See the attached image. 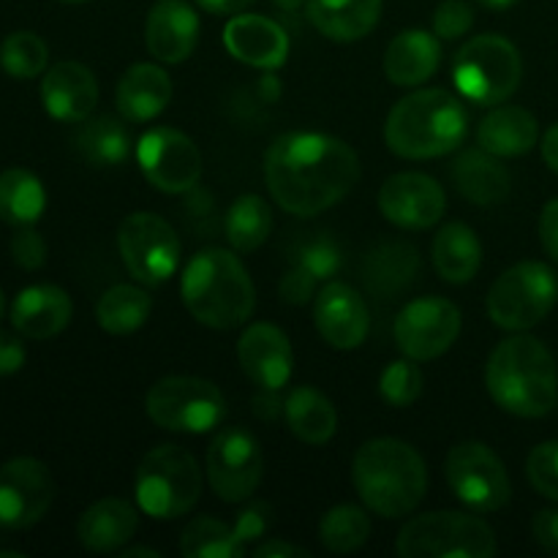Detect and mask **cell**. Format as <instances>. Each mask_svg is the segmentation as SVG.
Returning <instances> with one entry per match:
<instances>
[{"mask_svg":"<svg viewBox=\"0 0 558 558\" xmlns=\"http://www.w3.org/2000/svg\"><path fill=\"white\" fill-rule=\"evenodd\" d=\"M469 134V114L461 98L441 87L409 93L390 109L385 142L396 156L425 161L456 150Z\"/></svg>","mask_w":558,"mask_h":558,"instance_id":"5b68a950","label":"cell"},{"mask_svg":"<svg viewBox=\"0 0 558 558\" xmlns=\"http://www.w3.org/2000/svg\"><path fill=\"white\" fill-rule=\"evenodd\" d=\"M452 494L474 512H496L510 501L512 485L501 458L483 441H461L445 461Z\"/></svg>","mask_w":558,"mask_h":558,"instance_id":"8fae6325","label":"cell"},{"mask_svg":"<svg viewBox=\"0 0 558 558\" xmlns=\"http://www.w3.org/2000/svg\"><path fill=\"white\" fill-rule=\"evenodd\" d=\"M25 343L11 332L0 330V376H11L25 365Z\"/></svg>","mask_w":558,"mask_h":558,"instance_id":"7dc6e473","label":"cell"},{"mask_svg":"<svg viewBox=\"0 0 558 558\" xmlns=\"http://www.w3.org/2000/svg\"><path fill=\"white\" fill-rule=\"evenodd\" d=\"M153 311V300L145 289L131 283H114L101 294L96 305L98 327L109 336H131L147 322Z\"/></svg>","mask_w":558,"mask_h":558,"instance_id":"d6a6232c","label":"cell"},{"mask_svg":"<svg viewBox=\"0 0 558 558\" xmlns=\"http://www.w3.org/2000/svg\"><path fill=\"white\" fill-rule=\"evenodd\" d=\"M142 174L163 194H189L202 178V153L183 131L158 125L142 134L136 145Z\"/></svg>","mask_w":558,"mask_h":558,"instance_id":"5bb4252c","label":"cell"},{"mask_svg":"<svg viewBox=\"0 0 558 558\" xmlns=\"http://www.w3.org/2000/svg\"><path fill=\"white\" fill-rule=\"evenodd\" d=\"M316 281H319V278L311 276V272L305 270V267L298 262V265H294L292 270H289L287 276H283L281 287H278V294H281L283 303L305 305L311 298H314Z\"/></svg>","mask_w":558,"mask_h":558,"instance_id":"ee69618b","label":"cell"},{"mask_svg":"<svg viewBox=\"0 0 558 558\" xmlns=\"http://www.w3.org/2000/svg\"><path fill=\"white\" fill-rule=\"evenodd\" d=\"M270 523H272V510L259 501V505H251L248 510H245L243 515H240V521L234 523V526H238V532H240V537H243V543H251V539L262 537V534H265L267 529H270Z\"/></svg>","mask_w":558,"mask_h":558,"instance_id":"f6af8a7d","label":"cell"},{"mask_svg":"<svg viewBox=\"0 0 558 558\" xmlns=\"http://www.w3.org/2000/svg\"><path fill=\"white\" fill-rule=\"evenodd\" d=\"M60 3H87V0H60Z\"/></svg>","mask_w":558,"mask_h":558,"instance_id":"6f0895ef","label":"cell"},{"mask_svg":"<svg viewBox=\"0 0 558 558\" xmlns=\"http://www.w3.org/2000/svg\"><path fill=\"white\" fill-rule=\"evenodd\" d=\"M523 60L515 44L485 33L463 44L452 63L458 93L477 107H499L521 85Z\"/></svg>","mask_w":558,"mask_h":558,"instance_id":"ba28073f","label":"cell"},{"mask_svg":"<svg viewBox=\"0 0 558 558\" xmlns=\"http://www.w3.org/2000/svg\"><path fill=\"white\" fill-rule=\"evenodd\" d=\"M129 131L123 120L101 114L96 120H87L76 134V150L93 167H114L129 156Z\"/></svg>","mask_w":558,"mask_h":558,"instance_id":"e575fe53","label":"cell"},{"mask_svg":"<svg viewBox=\"0 0 558 558\" xmlns=\"http://www.w3.org/2000/svg\"><path fill=\"white\" fill-rule=\"evenodd\" d=\"M392 336L403 357H412L417 363L436 360L461 336V311L447 298L412 300L396 316Z\"/></svg>","mask_w":558,"mask_h":558,"instance_id":"9a60e30c","label":"cell"},{"mask_svg":"<svg viewBox=\"0 0 558 558\" xmlns=\"http://www.w3.org/2000/svg\"><path fill=\"white\" fill-rule=\"evenodd\" d=\"M238 360L243 374L259 390L278 392L289 385L294 371V352L287 332L270 322H256L240 336Z\"/></svg>","mask_w":558,"mask_h":558,"instance_id":"ac0fdd59","label":"cell"},{"mask_svg":"<svg viewBox=\"0 0 558 558\" xmlns=\"http://www.w3.org/2000/svg\"><path fill=\"white\" fill-rule=\"evenodd\" d=\"M196 3L210 14H243L256 0H196Z\"/></svg>","mask_w":558,"mask_h":558,"instance_id":"f907efd6","label":"cell"},{"mask_svg":"<svg viewBox=\"0 0 558 558\" xmlns=\"http://www.w3.org/2000/svg\"><path fill=\"white\" fill-rule=\"evenodd\" d=\"M54 501V480L47 463L14 458L0 466V526L31 529Z\"/></svg>","mask_w":558,"mask_h":558,"instance_id":"2e32d148","label":"cell"},{"mask_svg":"<svg viewBox=\"0 0 558 558\" xmlns=\"http://www.w3.org/2000/svg\"><path fill=\"white\" fill-rule=\"evenodd\" d=\"M480 5H485V9H494V11H505V9H512V5L518 3V0H477Z\"/></svg>","mask_w":558,"mask_h":558,"instance_id":"db71d44e","label":"cell"},{"mask_svg":"<svg viewBox=\"0 0 558 558\" xmlns=\"http://www.w3.org/2000/svg\"><path fill=\"white\" fill-rule=\"evenodd\" d=\"M532 534L539 548L558 556V510L537 512L532 521Z\"/></svg>","mask_w":558,"mask_h":558,"instance_id":"bcb514c9","label":"cell"},{"mask_svg":"<svg viewBox=\"0 0 558 558\" xmlns=\"http://www.w3.org/2000/svg\"><path fill=\"white\" fill-rule=\"evenodd\" d=\"M385 0H308L305 11L322 36L330 41H360L376 27Z\"/></svg>","mask_w":558,"mask_h":558,"instance_id":"83f0119b","label":"cell"},{"mask_svg":"<svg viewBox=\"0 0 558 558\" xmlns=\"http://www.w3.org/2000/svg\"><path fill=\"white\" fill-rule=\"evenodd\" d=\"M199 41V16L185 0H158L145 22L147 52L169 65L185 63Z\"/></svg>","mask_w":558,"mask_h":558,"instance_id":"44dd1931","label":"cell"},{"mask_svg":"<svg viewBox=\"0 0 558 558\" xmlns=\"http://www.w3.org/2000/svg\"><path fill=\"white\" fill-rule=\"evenodd\" d=\"M49 49L33 31H16L0 44V69L14 80H33L47 69Z\"/></svg>","mask_w":558,"mask_h":558,"instance_id":"74e56055","label":"cell"},{"mask_svg":"<svg viewBox=\"0 0 558 558\" xmlns=\"http://www.w3.org/2000/svg\"><path fill=\"white\" fill-rule=\"evenodd\" d=\"M11 256L22 270H38L47 262V243L33 227H16L11 238Z\"/></svg>","mask_w":558,"mask_h":558,"instance_id":"b9f144b4","label":"cell"},{"mask_svg":"<svg viewBox=\"0 0 558 558\" xmlns=\"http://www.w3.org/2000/svg\"><path fill=\"white\" fill-rule=\"evenodd\" d=\"M450 178L456 189L474 205H499L510 194V174L501 167L499 156H490L483 147L461 153L452 163Z\"/></svg>","mask_w":558,"mask_h":558,"instance_id":"f1b7e54d","label":"cell"},{"mask_svg":"<svg viewBox=\"0 0 558 558\" xmlns=\"http://www.w3.org/2000/svg\"><path fill=\"white\" fill-rule=\"evenodd\" d=\"M118 248L131 276L147 287L169 281L178 270L180 240L156 213H131L118 232Z\"/></svg>","mask_w":558,"mask_h":558,"instance_id":"7c38bea8","label":"cell"},{"mask_svg":"<svg viewBox=\"0 0 558 558\" xmlns=\"http://www.w3.org/2000/svg\"><path fill=\"white\" fill-rule=\"evenodd\" d=\"M74 305L65 289L54 287V283H33V287L22 289L11 303V327L20 336L33 338V341H44L69 327Z\"/></svg>","mask_w":558,"mask_h":558,"instance_id":"603a6c76","label":"cell"},{"mask_svg":"<svg viewBox=\"0 0 558 558\" xmlns=\"http://www.w3.org/2000/svg\"><path fill=\"white\" fill-rule=\"evenodd\" d=\"M430 256L447 283H469L483 265V243L469 223L452 221L436 232Z\"/></svg>","mask_w":558,"mask_h":558,"instance_id":"f546056e","label":"cell"},{"mask_svg":"<svg viewBox=\"0 0 558 558\" xmlns=\"http://www.w3.org/2000/svg\"><path fill=\"white\" fill-rule=\"evenodd\" d=\"M543 158L550 169L558 174V123L550 125L543 136Z\"/></svg>","mask_w":558,"mask_h":558,"instance_id":"816d5d0a","label":"cell"},{"mask_svg":"<svg viewBox=\"0 0 558 558\" xmlns=\"http://www.w3.org/2000/svg\"><path fill=\"white\" fill-rule=\"evenodd\" d=\"M180 554L185 558H234L245 554L238 526L216 518H194L180 534Z\"/></svg>","mask_w":558,"mask_h":558,"instance_id":"836d02e7","label":"cell"},{"mask_svg":"<svg viewBox=\"0 0 558 558\" xmlns=\"http://www.w3.org/2000/svg\"><path fill=\"white\" fill-rule=\"evenodd\" d=\"M3 311H5V298H3V289H0V319H3Z\"/></svg>","mask_w":558,"mask_h":558,"instance_id":"9f6ffc18","label":"cell"},{"mask_svg":"<svg viewBox=\"0 0 558 558\" xmlns=\"http://www.w3.org/2000/svg\"><path fill=\"white\" fill-rule=\"evenodd\" d=\"M300 265H303L311 276L325 281V278L336 276L338 267H341V251H338L330 240H319V243H311L308 248L303 251Z\"/></svg>","mask_w":558,"mask_h":558,"instance_id":"7bdbcfd3","label":"cell"},{"mask_svg":"<svg viewBox=\"0 0 558 558\" xmlns=\"http://www.w3.org/2000/svg\"><path fill=\"white\" fill-rule=\"evenodd\" d=\"M539 240H543L550 259L558 265V199H550L543 207V216H539Z\"/></svg>","mask_w":558,"mask_h":558,"instance_id":"c3c4849f","label":"cell"},{"mask_svg":"<svg viewBox=\"0 0 558 558\" xmlns=\"http://www.w3.org/2000/svg\"><path fill=\"white\" fill-rule=\"evenodd\" d=\"M41 101L49 118L60 123H82L98 104L96 74L76 60H60L44 74Z\"/></svg>","mask_w":558,"mask_h":558,"instance_id":"7402d4cb","label":"cell"},{"mask_svg":"<svg viewBox=\"0 0 558 558\" xmlns=\"http://www.w3.org/2000/svg\"><path fill=\"white\" fill-rule=\"evenodd\" d=\"M485 385L496 407L515 417H545L558 401L554 354L532 336H512L490 352Z\"/></svg>","mask_w":558,"mask_h":558,"instance_id":"7a4b0ae2","label":"cell"},{"mask_svg":"<svg viewBox=\"0 0 558 558\" xmlns=\"http://www.w3.org/2000/svg\"><path fill=\"white\" fill-rule=\"evenodd\" d=\"M134 556H147V558H161V554L153 548H123L120 550V558H134Z\"/></svg>","mask_w":558,"mask_h":558,"instance_id":"f5cc1de1","label":"cell"},{"mask_svg":"<svg viewBox=\"0 0 558 558\" xmlns=\"http://www.w3.org/2000/svg\"><path fill=\"white\" fill-rule=\"evenodd\" d=\"M145 412L163 430L207 434L227 417V398L199 376H163L147 390Z\"/></svg>","mask_w":558,"mask_h":558,"instance_id":"9c48e42d","label":"cell"},{"mask_svg":"<svg viewBox=\"0 0 558 558\" xmlns=\"http://www.w3.org/2000/svg\"><path fill=\"white\" fill-rule=\"evenodd\" d=\"M379 392L390 407H412L420 398V392H423V371L417 368V360L403 357L387 365V368L381 371Z\"/></svg>","mask_w":558,"mask_h":558,"instance_id":"f35d334b","label":"cell"},{"mask_svg":"<svg viewBox=\"0 0 558 558\" xmlns=\"http://www.w3.org/2000/svg\"><path fill=\"white\" fill-rule=\"evenodd\" d=\"M445 189L430 174L398 172L379 191V210L401 229H430L445 216Z\"/></svg>","mask_w":558,"mask_h":558,"instance_id":"e0dca14e","label":"cell"},{"mask_svg":"<svg viewBox=\"0 0 558 558\" xmlns=\"http://www.w3.org/2000/svg\"><path fill=\"white\" fill-rule=\"evenodd\" d=\"M526 474L537 494L558 501V441H543L529 452Z\"/></svg>","mask_w":558,"mask_h":558,"instance_id":"ab89813d","label":"cell"},{"mask_svg":"<svg viewBox=\"0 0 558 558\" xmlns=\"http://www.w3.org/2000/svg\"><path fill=\"white\" fill-rule=\"evenodd\" d=\"M357 496L381 518H407L417 510L428 490L423 456L401 439H371L352 463Z\"/></svg>","mask_w":558,"mask_h":558,"instance_id":"3957f363","label":"cell"},{"mask_svg":"<svg viewBox=\"0 0 558 558\" xmlns=\"http://www.w3.org/2000/svg\"><path fill=\"white\" fill-rule=\"evenodd\" d=\"M360 180V158L343 140L316 131L278 136L265 156V183L281 210L319 216L343 199Z\"/></svg>","mask_w":558,"mask_h":558,"instance_id":"6da1fadb","label":"cell"},{"mask_svg":"<svg viewBox=\"0 0 558 558\" xmlns=\"http://www.w3.org/2000/svg\"><path fill=\"white\" fill-rule=\"evenodd\" d=\"M314 322L319 336L341 352L363 347L371 330L368 305L363 294L343 281L325 283V289L316 294Z\"/></svg>","mask_w":558,"mask_h":558,"instance_id":"d6986e66","label":"cell"},{"mask_svg":"<svg viewBox=\"0 0 558 558\" xmlns=\"http://www.w3.org/2000/svg\"><path fill=\"white\" fill-rule=\"evenodd\" d=\"M283 417H287L289 430L305 445H325L336 436L338 428V412L330 398L305 385L289 392L283 403Z\"/></svg>","mask_w":558,"mask_h":558,"instance_id":"4dcf8cb0","label":"cell"},{"mask_svg":"<svg viewBox=\"0 0 558 558\" xmlns=\"http://www.w3.org/2000/svg\"><path fill=\"white\" fill-rule=\"evenodd\" d=\"M272 232V210L262 196L245 194L229 207L227 213V238L232 243L234 251L240 254H251L259 245H265V240Z\"/></svg>","mask_w":558,"mask_h":558,"instance_id":"d590c367","label":"cell"},{"mask_svg":"<svg viewBox=\"0 0 558 558\" xmlns=\"http://www.w3.org/2000/svg\"><path fill=\"white\" fill-rule=\"evenodd\" d=\"M441 60V44L428 31H403L385 52V74L392 85L414 87L434 76Z\"/></svg>","mask_w":558,"mask_h":558,"instance_id":"4316f807","label":"cell"},{"mask_svg":"<svg viewBox=\"0 0 558 558\" xmlns=\"http://www.w3.org/2000/svg\"><path fill=\"white\" fill-rule=\"evenodd\" d=\"M371 537L368 512L354 505H338L319 521V543L332 554H354Z\"/></svg>","mask_w":558,"mask_h":558,"instance_id":"8d00e7d4","label":"cell"},{"mask_svg":"<svg viewBox=\"0 0 558 558\" xmlns=\"http://www.w3.org/2000/svg\"><path fill=\"white\" fill-rule=\"evenodd\" d=\"M272 3H276L278 9H283V11H298L300 5H305L308 0H272Z\"/></svg>","mask_w":558,"mask_h":558,"instance_id":"11a10c76","label":"cell"},{"mask_svg":"<svg viewBox=\"0 0 558 558\" xmlns=\"http://www.w3.org/2000/svg\"><path fill=\"white\" fill-rule=\"evenodd\" d=\"M474 25V9L466 0H445L434 11V33L441 41H456L466 36Z\"/></svg>","mask_w":558,"mask_h":558,"instance_id":"60d3db41","label":"cell"},{"mask_svg":"<svg viewBox=\"0 0 558 558\" xmlns=\"http://www.w3.org/2000/svg\"><path fill=\"white\" fill-rule=\"evenodd\" d=\"M254 556L259 558H272V556H287V558H308L311 554L305 548H300V545H292V543H283V539H267V543L256 545Z\"/></svg>","mask_w":558,"mask_h":558,"instance_id":"681fc988","label":"cell"},{"mask_svg":"<svg viewBox=\"0 0 558 558\" xmlns=\"http://www.w3.org/2000/svg\"><path fill=\"white\" fill-rule=\"evenodd\" d=\"M47 191L33 172L11 167L0 174V221L11 227H33L44 216Z\"/></svg>","mask_w":558,"mask_h":558,"instance_id":"1f68e13d","label":"cell"},{"mask_svg":"<svg viewBox=\"0 0 558 558\" xmlns=\"http://www.w3.org/2000/svg\"><path fill=\"white\" fill-rule=\"evenodd\" d=\"M265 461L262 445L248 428H223L207 450V480L216 496L227 505L251 499L262 483Z\"/></svg>","mask_w":558,"mask_h":558,"instance_id":"4fadbf2b","label":"cell"},{"mask_svg":"<svg viewBox=\"0 0 558 558\" xmlns=\"http://www.w3.org/2000/svg\"><path fill=\"white\" fill-rule=\"evenodd\" d=\"M172 93V80L161 65L136 63L120 76L114 101H118L120 118L129 123H147L169 107Z\"/></svg>","mask_w":558,"mask_h":558,"instance_id":"d4e9b609","label":"cell"},{"mask_svg":"<svg viewBox=\"0 0 558 558\" xmlns=\"http://www.w3.org/2000/svg\"><path fill=\"white\" fill-rule=\"evenodd\" d=\"M180 294L199 325L234 330L254 316L256 289L243 262L223 248H205L185 265Z\"/></svg>","mask_w":558,"mask_h":558,"instance_id":"277c9868","label":"cell"},{"mask_svg":"<svg viewBox=\"0 0 558 558\" xmlns=\"http://www.w3.org/2000/svg\"><path fill=\"white\" fill-rule=\"evenodd\" d=\"M539 142V123L529 109L523 107H496L485 114L477 125V145L490 156L518 158L526 156Z\"/></svg>","mask_w":558,"mask_h":558,"instance_id":"484cf974","label":"cell"},{"mask_svg":"<svg viewBox=\"0 0 558 558\" xmlns=\"http://www.w3.org/2000/svg\"><path fill=\"white\" fill-rule=\"evenodd\" d=\"M558 278L543 262H521L494 281L488 292V316L510 332L532 330L554 311Z\"/></svg>","mask_w":558,"mask_h":558,"instance_id":"30bf717a","label":"cell"},{"mask_svg":"<svg viewBox=\"0 0 558 558\" xmlns=\"http://www.w3.org/2000/svg\"><path fill=\"white\" fill-rule=\"evenodd\" d=\"M403 558H490L499 550L496 534L483 518L469 512H425L398 534Z\"/></svg>","mask_w":558,"mask_h":558,"instance_id":"52a82bcc","label":"cell"},{"mask_svg":"<svg viewBox=\"0 0 558 558\" xmlns=\"http://www.w3.org/2000/svg\"><path fill=\"white\" fill-rule=\"evenodd\" d=\"M136 526H140V515H136L134 505L107 496L82 512L80 523H76V537H80L82 548H87L90 554H118L131 543Z\"/></svg>","mask_w":558,"mask_h":558,"instance_id":"cb8c5ba5","label":"cell"},{"mask_svg":"<svg viewBox=\"0 0 558 558\" xmlns=\"http://www.w3.org/2000/svg\"><path fill=\"white\" fill-rule=\"evenodd\" d=\"M134 494L140 510L156 521L189 515L202 494L199 463L185 447L158 445L136 469Z\"/></svg>","mask_w":558,"mask_h":558,"instance_id":"8992f818","label":"cell"},{"mask_svg":"<svg viewBox=\"0 0 558 558\" xmlns=\"http://www.w3.org/2000/svg\"><path fill=\"white\" fill-rule=\"evenodd\" d=\"M223 47L240 63L265 71L278 69L289 58L287 31L262 14H234L223 27Z\"/></svg>","mask_w":558,"mask_h":558,"instance_id":"ffe728a7","label":"cell"}]
</instances>
